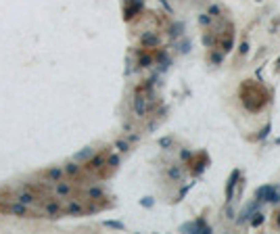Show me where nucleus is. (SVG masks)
I'll return each mask as SVG.
<instances>
[{"mask_svg": "<svg viewBox=\"0 0 280 234\" xmlns=\"http://www.w3.org/2000/svg\"><path fill=\"white\" fill-rule=\"evenodd\" d=\"M236 178H238V172H232L230 180H228V188H226V197H228V201L232 199V192H234V184H236Z\"/></svg>", "mask_w": 280, "mask_h": 234, "instance_id": "nucleus-1", "label": "nucleus"}, {"mask_svg": "<svg viewBox=\"0 0 280 234\" xmlns=\"http://www.w3.org/2000/svg\"><path fill=\"white\" fill-rule=\"evenodd\" d=\"M268 188H270V186H263V188H259V190H257V199H261V201L266 199V192H268Z\"/></svg>", "mask_w": 280, "mask_h": 234, "instance_id": "nucleus-2", "label": "nucleus"}, {"mask_svg": "<svg viewBox=\"0 0 280 234\" xmlns=\"http://www.w3.org/2000/svg\"><path fill=\"white\" fill-rule=\"evenodd\" d=\"M263 222V217H261V215H259V213H257L255 217H253V224H255V226H259V224Z\"/></svg>", "mask_w": 280, "mask_h": 234, "instance_id": "nucleus-3", "label": "nucleus"}, {"mask_svg": "<svg viewBox=\"0 0 280 234\" xmlns=\"http://www.w3.org/2000/svg\"><path fill=\"white\" fill-rule=\"evenodd\" d=\"M107 226H111V228H123L119 222H107Z\"/></svg>", "mask_w": 280, "mask_h": 234, "instance_id": "nucleus-4", "label": "nucleus"}, {"mask_svg": "<svg viewBox=\"0 0 280 234\" xmlns=\"http://www.w3.org/2000/svg\"><path fill=\"white\" fill-rule=\"evenodd\" d=\"M88 155H92V151H84V153H80V155H78V159H84V157H88Z\"/></svg>", "mask_w": 280, "mask_h": 234, "instance_id": "nucleus-5", "label": "nucleus"}, {"mask_svg": "<svg viewBox=\"0 0 280 234\" xmlns=\"http://www.w3.org/2000/svg\"><path fill=\"white\" fill-rule=\"evenodd\" d=\"M21 201H23V203H32V201H34V199H32V197H29V194H23V197H21Z\"/></svg>", "mask_w": 280, "mask_h": 234, "instance_id": "nucleus-6", "label": "nucleus"}, {"mask_svg": "<svg viewBox=\"0 0 280 234\" xmlns=\"http://www.w3.org/2000/svg\"><path fill=\"white\" fill-rule=\"evenodd\" d=\"M278 65H280V58H278Z\"/></svg>", "mask_w": 280, "mask_h": 234, "instance_id": "nucleus-7", "label": "nucleus"}, {"mask_svg": "<svg viewBox=\"0 0 280 234\" xmlns=\"http://www.w3.org/2000/svg\"><path fill=\"white\" fill-rule=\"evenodd\" d=\"M278 224H280V217H278Z\"/></svg>", "mask_w": 280, "mask_h": 234, "instance_id": "nucleus-8", "label": "nucleus"}]
</instances>
